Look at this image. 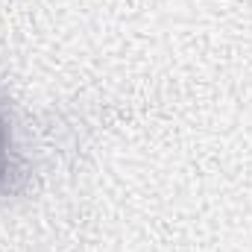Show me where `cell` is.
<instances>
[{
  "mask_svg": "<svg viewBox=\"0 0 252 252\" xmlns=\"http://www.w3.org/2000/svg\"><path fill=\"white\" fill-rule=\"evenodd\" d=\"M24 170H21V158L18 153L12 150V141H9V124H6V115L0 109V196H9L18 190Z\"/></svg>",
  "mask_w": 252,
  "mask_h": 252,
  "instance_id": "obj_1",
  "label": "cell"
}]
</instances>
